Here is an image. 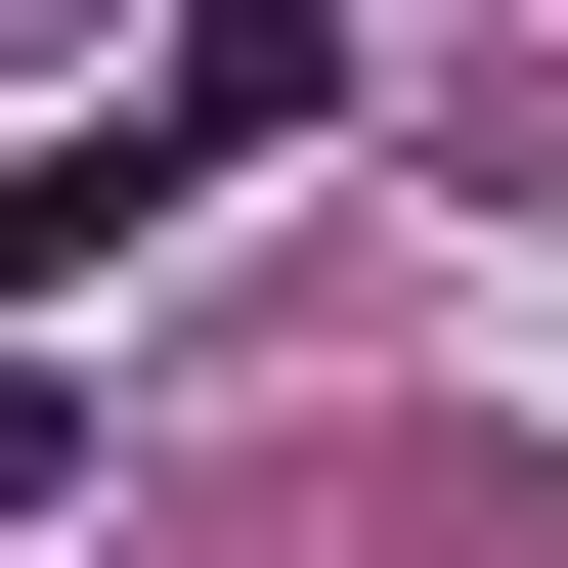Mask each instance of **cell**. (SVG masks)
I'll return each mask as SVG.
<instances>
[{"mask_svg": "<svg viewBox=\"0 0 568 568\" xmlns=\"http://www.w3.org/2000/svg\"><path fill=\"white\" fill-rule=\"evenodd\" d=\"M44 481H88V394H44V351H0V525H44Z\"/></svg>", "mask_w": 568, "mask_h": 568, "instance_id": "1", "label": "cell"}]
</instances>
